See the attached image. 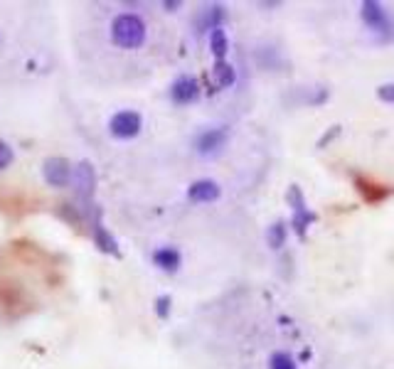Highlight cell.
<instances>
[{"label":"cell","mask_w":394,"mask_h":369,"mask_svg":"<svg viewBox=\"0 0 394 369\" xmlns=\"http://www.w3.org/2000/svg\"><path fill=\"white\" fill-rule=\"evenodd\" d=\"M111 42L119 50H138L145 42V22L133 13H121L111 22Z\"/></svg>","instance_id":"1"},{"label":"cell","mask_w":394,"mask_h":369,"mask_svg":"<svg viewBox=\"0 0 394 369\" xmlns=\"http://www.w3.org/2000/svg\"><path fill=\"white\" fill-rule=\"evenodd\" d=\"M72 172H74V167L69 165L67 158L52 156L42 163V175H45V182L50 188H57V190L67 188L69 182H72Z\"/></svg>","instance_id":"2"},{"label":"cell","mask_w":394,"mask_h":369,"mask_svg":"<svg viewBox=\"0 0 394 369\" xmlns=\"http://www.w3.org/2000/svg\"><path fill=\"white\" fill-rule=\"evenodd\" d=\"M143 128V119L136 111H119V114L111 116L109 121V130L114 138L119 141H129V138H136Z\"/></svg>","instance_id":"3"},{"label":"cell","mask_w":394,"mask_h":369,"mask_svg":"<svg viewBox=\"0 0 394 369\" xmlns=\"http://www.w3.org/2000/svg\"><path fill=\"white\" fill-rule=\"evenodd\" d=\"M72 185L74 190H77L79 195H82L84 199H89L94 195V190H96V170H94L92 163H79L77 167H74L72 172Z\"/></svg>","instance_id":"4"},{"label":"cell","mask_w":394,"mask_h":369,"mask_svg":"<svg viewBox=\"0 0 394 369\" xmlns=\"http://www.w3.org/2000/svg\"><path fill=\"white\" fill-rule=\"evenodd\" d=\"M360 15H363L365 25H367L370 30H374V32H387L389 30V15H387V10L379 6L377 0H365L363 13H360Z\"/></svg>","instance_id":"5"},{"label":"cell","mask_w":394,"mask_h":369,"mask_svg":"<svg viewBox=\"0 0 394 369\" xmlns=\"http://www.w3.org/2000/svg\"><path fill=\"white\" fill-rule=\"evenodd\" d=\"M224 143H227V130L224 128H207V130H203V133L197 135L195 148H197V153H203V156H212V153H217Z\"/></svg>","instance_id":"6"},{"label":"cell","mask_w":394,"mask_h":369,"mask_svg":"<svg viewBox=\"0 0 394 369\" xmlns=\"http://www.w3.org/2000/svg\"><path fill=\"white\" fill-rule=\"evenodd\" d=\"M170 96H173V101L180 106L192 104V101L200 96V84L192 77H180V79H175V84L170 86Z\"/></svg>","instance_id":"7"},{"label":"cell","mask_w":394,"mask_h":369,"mask_svg":"<svg viewBox=\"0 0 394 369\" xmlns=\"http://www.w3.org/2000/svg\"><path fill=\"white\" fill-rule=\"evenodd\" d=\"M219 185L214 180H197L190 185V190H187V197L192 199V202H214V199H219Z\"/></svg>","instance_id":"8"},{"label":"cell","mask_w":394,"mask_h":369,"mask_svg":"<svg viewBox=\"0 0 394 369\" xmlns=\"http://www.w3.org/2000/svg\"><path fill=\"white\" fill-rule=\"evenodd\" d=\"M153 264L158 266V269L163 271H177L180 269V251L173 249V246H163V249H158L156 254H153Z\"/></svg>","instance_id":"9"},{"label":"cell","mask_w":394,"mask_h":369,"mask_svg":"<svg viewBox=\"0 0 394 369\" xmlns=\"http://www.w3.org/2000/svg\"><path fill=\"white\" fill-rule=\"evenodd\" d=\"M222 20H224V8L222 6H210L205 8L203 13H200V30H217V27H222Z\"/></svg>","instance_id":"10"},{"label":"cell","mask_w":394,"mask_h":369,"mask_svg":"<svg viewBox=\"0 0 394 369\" xmlns=\"http://www.w3.org/2000/svg\"><path fill=\"white\" fill-rule=\"evenodd\" d=\"M210 77H212V84H214L217 89H227V86H232V84H234L237 74H234L232 64L217 62V64L212 67V72H210Z\"/></svg>","instance_id":"11"},{"label":"cell","mask_w":394,"mask_h":369,"mask_svg":"<svg viewBox=\"0 0 394 369\" xmlns=\"http://www.w3.org/2000/svg\"><path fill=\"white\" fill-rule=\"evenodd\" d=\"M210 50H212V54L217 57V62H224V54L229 52V37L222 27L210 32Z\"/></svg>","instance_id":"12"},{"label":"cell","mask_w":394,"mask_h":369,"mask_svg":"<svg viewBox=\"0 0 394 369\" xmlns=\"http://www.w3.org/2000/svg\"><path fill=\"white\" fill-rule=\"evenodd\" d=\"M94 239H96L98 249L101 251H109V254H116V241L109 236V232H106L104 227L98 222H94Z\"/></svg>","instance_id":"13"},{"label":"cell","mask_w":394,"mask_h":369,"mask_svg":"<svg viewBox=\"0 0 394 369\" xmlns=\"http://www.w3.org/2000/svg\"><path fill=\"white\" fill-rule=\"evenodd\" d=\"M266 239H269V246H271V249L279 251L281 246L286 244V227H284V224H281V222L271 224L269 232H266Z\"/></svg>","instance_id":"14"},{"label":"cell","mask_w":394,"mask_h":369,"mask_svg":"<svg viewBox=\"0 0 394 369\" xmlns=\"http://www.w3.org/2000/svg\"><path fill=\"white\" fill-rule=\"evenodd\" d=\"M311 222H313V214L308 212V207L301 209V212H293V227H296V232H298V236L306 234V227Z\"/></svg>","instance_id":"15"},{"label":"cell","mask_w":394,"mask_h":369,"mask_svg":"<svg viewBox=\"0 0 394 369\" xmlns=\"http://www.w3.org/2000/svg\"><path fill=\"white\" fill-rule=\"evenodd\" d=\"M271 369H296V364H293V359H291L289 354L276 352L274 357H271Z\"/></svg>","instance_id":"16"},{"label":"cell","mask_w":394,"mask_h":369,"mask_svg":"<svg viewBox=\"0 0 394 369\" xmlns=\"http://www.w3.org/2000/svg\"><path fill=\"white\" fill-rule=\"evenodd\" d=\"M13 158H15L13 156V148L8 146L6 141H0V170H6V167L13 163Z\"/></svg>","instance_id":"17"},{"label":"cell","mask_w":394,"mask_h":369,"mask_svg":"<svg viewBox=\"0 0 394 369\" xmlns=\"http://www.w3.org/2000/svg\"><path fill=\"white\" fill-rule=\"evenodd\" d=\"M377 99L384 104H394V84H382L377 89Z\"/></svg>","instance_id":"18"},{"label":"cell","mask_w":394,"mask_h":369,"mask_svg":"<svg viewBox=\"0 0 394 369\" xmlns=\"http://www.w3.org/2000/svg\"><path fill=\"white\" fill-rule=\"evenodd\" d=\"M156 310H158V315L161 317H168V312H170V298L168 296H163V298H158V303H156Z\"/></svg>","instance_id":"19"}]
</instances>
